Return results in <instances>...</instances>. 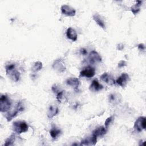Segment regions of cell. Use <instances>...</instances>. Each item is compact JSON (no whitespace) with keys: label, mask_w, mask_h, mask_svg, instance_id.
<instances>
[{"label":"cell","mask_w":146,"mask_h":146,"mask_svg":"<svg viewBox=\"0 0 146 146\" xmlns=\"http://www.w3.org/2000/svg\"><path fill=\"white\" fill-rule=\"evenodd\" d=\"M7 75L13 81L18 82L20 79V72L17 69L16 65L14 63H9L5 67Z\"/></svg>","instance_id":"obj_1"},{"label":"cell","mask_w":146,"mask_h":146,"mask_svg":"<svg viewBox=\"0 0 146 146\" xmlns=\"http://www.w3.org/2000/svg\"><path fill=\"white\" fill-rule=\"evenodd\" d=\"M11 106V102L6 95H2L0 98V110L2 112L8 111Z\"/></svg>","instance_id":"obj_2"},{"label":"cell","mask_w":146,"mask_h":146,"mask_svg":"<svg viewBox=\"0 0 146 146\" xmlns=\"http://www.w3.org/2000/svg\"><path fill=\"white\" fill-rule=\"evenodd\" d=\"M13 130L17 133L20 134L26 132L28 130L29 126L27 124L23 121H15L13 124Z\"/></svg>","instance_id":"obj_3"},{"label":"cell","mask_w":146,"mask_h":146,"mask_svg":"<svg viewBox=\"0 0 146 146\" xmlns=\"http://www.w3.org/2000/svg\"><path fill=\"white\" fill-rule=\"evenodd\" d=\"M23 110H24V106L22 102H18L15 108L14 111H13L11 113H8V115H7L6 116L7 120L8 121H11L13 119V117H15L20 112L22 111Z\"/></svg>","instance_id":"obj_4"},{"label":"cell","mask_w":146,"mask_h":146,"mask_svg":"<svg viewBox=\"0 0 146 146\" xmlns=\"http://www.w3.org/2000/svg\"><path fill=\"white\" fill-rule=\"evenodd\" d=\"M146 121L144 116H140L137 119L135 122L134 128L137 132H141L145 129Z\"/></svg>","instance_id":"obj_5"},{"label":"cell","mask_w":146,"mask_h":146,"mask_svg":"<svg viewBox=\"0 0 146 146\" xmlns=\"http://www.w3.org/2000/svg\"><path fill=\"white\" fill-rule=\"evenodd\" d=\"M95 74V69L92 67H87L84 68L80 72L79 76L86 77V78H92Z\"/></svg>","instance_id":"obj_6"},{"label":"cell","mask_w":146,"mask_h":146,"mask_svg":"<svg viewBox=\"0 0 146 146\" xmlns=\"http://www.w3.org/2000/svg\"><path fill=\"white\" fill-rule=\"evenodd\" d=\"M61 11L62 14L70 17L74 16L76 13V11L74 8L67 5H64L62 6Z\"/></svg>","instance_id":"obj_7"},{"label":"cell","mask_w":146,"mask_h":146,"mask_svg":"<svg viewBox=\"0 0 146 146\" xmlns=\"http://www.w3.org/2000/svg\"><path fill=\"white\" fill-rule=\"evenodd\" d=\"M129 80V75L127 74L123 73L117 79L116 82L121 87H124L126 86V84H127Z\"/></svg>","instance_id":"obj_8"},{"label":"cell","mask_w":146,"mask_h":146,"mask_svg":"<svg viewBox=\"0 0 146 146\" xmlns=\"http://www.w3.org/2000/svg\"><path fill=\"white\" fill-rule=\"evenodd\" d=\"M88 59L91 63H98L102 61V58L100 55L95 50L92 51L88 56Z\"/></svg>","instance_id":"obj_9"},{"label":"cell","mask_w":146,"mask_h":146,"mask_svg":"<svg viewBox=\"0 0 146 146\" xmlns=\"http://www.w3.org/2000/svg\"><path fill=\"white\" fill-rule=\"evenodd\" d=\"M97 141V137L95 136L94 135H92L90 137H87V138H85L83 140H82L81 143L80 145H95Z\"/></svg>","instance_id":"obj_10"},{"label":"cell","mask_w":146,"mask_h":146,"mask_svg":"<svg viewBox=\"0 0 146 146\" xmlns=\"http://www.w3.org/2000/svg\"><path fill=\"white\" fill-rule=\"evenodd\" d=\"M103 88V86L99 83L97 79H95L92 82L89 88L90 90L93 92L99 91L102 90Z\"/></svg>","instance_id":"obj_11"},{"label":"cell","mask_w":146,"mask_h":146,"mask_svg":"<svg viewBox=\"0 0 146 146\" xmlns=\"http://www.w3.org/2000/svg\"><path fill=\"white\" fill-rule=\"evenodd\" d=\"M100 79L106 83L111 85L115 84V79L112 76L108 74V73L104 72L100 76Z\"/></svg>","instance_id":"obj_12"},{"label":"cell","mask_w":146,"mask_h":146,"mask_svg":"<svg viewBox=\"0 0 146 146\" xmlns=\"http://www.w3.org/2000/svg\"><path fill=\"white\" fill-rule=\"evenodd\" d=\"M121 96L118 94L113 93L109 95L108 100L109 102L112 104H117L121 101Z\"/></svg>","instance_id":"obj_13"},{"label":"cell","mask_w":146,"mask_h":146,"mask_svg":"<svg viewBox=\"0 0 146 146\" xmlns=\"http://www.w3.org/2000/svg\"><path fill=\"white\" fill-rule=\"evenodd\" d=\"M93 19L96 22V23L100 26L103 29H106V23H105V22H104V19L102 17V16L96 13V14H94L93 15Z\"/></svg>","instance_id":"obj_14"},{"label":"cell","mask_w":146,"mask_h":146,"mask_svg":"<svg viewBox=\"0 0 146 146\" xmlns=\"http://www.w3.org/2000/svg\"><path fill=\"white\" fill-rule=\"evenodd\" d=\"M66 35L67 38H68L69 39L71 40L73 42H75L77 40V34L76 32L75 31V30L71 28V27H69L67 30V32H66Z\"/></svg>","instance_id":"obj_15"},{"label":"cell","mask_w":146,"mask_h":146,"mask_svg":"<svg viewBox=\"0 0 146 146\" xmlns=\"http://www.w3.org/2000/svg\"><path fill=\"white\" fill-rule=\"evenodd\" d=\"M59 112V109L56 106L51 105L47 111V116L48 118L51 119L56 115Z\"/></svg>","instance_id":"obj_16"},{"label":"cell","mask_w":146,"mask_h":146,"mask_svg":"<svg viewBox=\"0 0 146 146\" xmlns=\"http://www.w3.org/2000/svg\"><path fill=\"white\" fill-rule=\"evenodd\" d=\"M52 67L54 69L57 70L59 72H63L64 71V70L66 69V67H65L62 60L60 59L56 60L54 62Z\"/></svg>","instance_id":"obj_17"},{"label":"cell","mask_w":146,"mask_h":146,"mask_svg":"<svg viewBox=\"0 0 146 146\" xmlns=\"http://www.w3.org/2000/svg\"><path fill=\"white\" fill-rule=\"evenodd\" d=\"M66 83L70 86L74 87V88H76L79 87L80 84V81L78 78H70L67 79Z\"/></svg>","instance_id":"obj_18"},{"label":"cell","mask_w":146,"mask_h":146,"mask_svg":"<svg viewBox=\"0 0 146 146\" xmlns=\"http://www.w3.org/2000/svg\"><path fill=\"white\" fill-rule=\"evenodd\" d=\"M106 132H107V128L103 126H101L95 129L93 131L92 134L96 136V137H98V136H102L104 135L106 133Z\"/></svg>","instance_id":"obj_19"},{"label":"cell","mask_w":146,"mask_h":146,"mask_svg":"<svg viewBox=\"0 0 146 146\" xmlns=\"http://www.w3.org/2000/svg\"><path fill=\"white\" fill-rule=\"evenodd\" d=\"M60 133H61L60 130L56 127L52 128L50 131V134L51 137L54 139H56L60 134Z\"/></svg>","instance_id":"obj_20"},{"label":"cell","mask_w":146,"mask_h":146,"mask_svg":"<svg viewBox=\"0 0 146 146\" xmlns=\"http://www.w3.org/2000/svg\"><path fill=\"white\" fill-rule=\"evenodd\" d=\"M15 140V136L14 134H13L6 139V140L4 144V145H5V146L13 145L14 144Z\"/></svg>","instance_id":"obj_21"},{"label":"cell","mask_w":146,"mask_h":146,"mask_svg":"<svg viewBox=\"0 0 146 146\" xmlns=\"http://www.w3.org/2000/svg\"><path fill=\"white\" fill-rule=\"evenodd\" d=\"M42 68V63L40 62H36L34 63L33 66H32V71L34 72H37L40 70Z\"/></svg>","instance_id":"obj_22"},{"label":"cell","mask_w":146,"mask_h":146,"mask_svg":"<svg viewBox=\"0 0 146 146\" xmlns=\"http://www.w3.org/2000/svg\"><path fill=\"white\" fill-rule=\"evenodd\" d=\"M140 6V4H136L131 7V11L133 13V14H136L138 13V12L140 10V8H139Z\"/></svg>","instance_id":"obj_23"},{"label":"cell","mask_w":146,"mask_h":146,"mask_svg":"<svg viewBox=\"0 0 146 146\" xmlns=\"http://www.w3.org/2000/svg\"><path fill=\"white\" fill-rule=\"evenodd\" d=\"M113 116H110V117H108L107 119H106V120L105 121V127L106 128H107L108 127V126H109V125L111 124V123L112 122V120H113Z\"/></svg>","instance_id":"obj_24"},{"label":"cell","mask_w":146,"mask_h":146,"mask_svg":"<svg viewBox=\"0 0 146 146\" xmlns=\"http://www.w3.org/2000/svg\"><path fill=\"white\" fill-rule=\"evenodd\" d=\"M63 91H59L58 94H57V96H56V99L57 100L59 101V102H61L62 100L63 99Z\"/></svg>","instance_id":"obj_25"},{"label":"cell","mask_w":146,"mask_h":146,"mask_svg":"<svg viewBox=\"0 0 146 146\" xmlns=\"http://www.w3.org/2000/svg\"><path fill=\"white\" fill-rule=\"evenodd\" d=\"M127 65V63L124 60H121L119 63H118V67L121 68L123 67H124Z\"/></svg>","instance_id":"obj_26"},{"label":"cell","mask_w":146,"mask_h":146,"mask_svg":"<svg viewBox=\"0 0 146 146\" xmlns=\"http://www.w3.org/2000/svg\"><path fill=\"white\" fill-rule=\"evenodd\" d=\"M138 48L140 50H145V46L143 44L140 43L138 45Z\"/></svg>","instance_id":"obj_27"},{"label":"cell","mask_w":146,"mask_h":146,"mask_svg":"<svg viewBox=\"0 0 146 146\" xmlns=\"http://www.w3.org/2000/svg\"><path fill=\"white\" fill-rule=\"evenodd\" d=\"M80 53H81V54L85 55L87 54V52L86 50H85L84 48H82V49H80Z\"/></svg>","instance_id":"obj_28"}]
</instances>
